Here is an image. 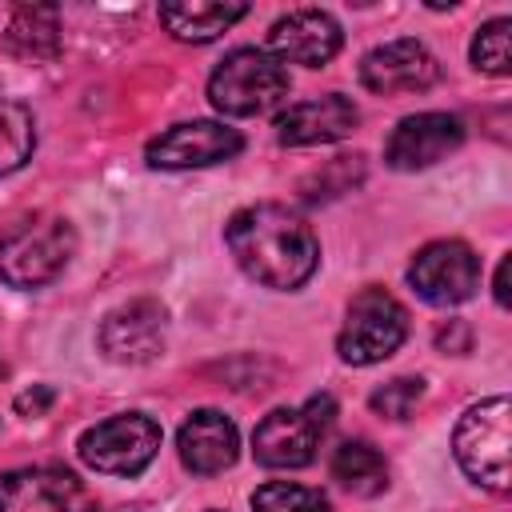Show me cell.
Returning a JSON list of instances; mask_svg holds the SVG:
<instances>
[{
  "label": "cell",
  "instance_id": "cell-8",
  "mask_svg": "<svg viewBox=\"0 0 512 512\" xmlns=\"http://www.w3.org/2000/svg\"><path fill=\"white\" fill-rule=\"evenodd\" d=\"M408 284L420 300L436 308H452L476 296L480 288V256L464 240H432L408 264Z\"/></svg>",
  "mask_w": 512,
  "mask_h": 512
},
{
  "label": "cell",
  "instance_id": "cell-27",
  "mask_svg": "<svg viewBox=\"0 0 512 512\" xmlns=\"http://www.w3.org/2000/svg\"><path fill=\"white\" fill-rule=\"evenodd\" d=\"M4 376H8V364H4V360H0V380H4Z\"/></svg>",
  "mask_w": 512,
  "mask_h": 512
},
{
  "label": "cell",
  "instance_id": "cell-4",
  "mask_svg": "<svg viewBox=\"0 0 512 512\" xmlns=\"http://www.w3.org/2000/svg\"><path fill=\"white\" fill-rule=\"evenodd\" d=\"M336 420V400L328 392L308 396L296 408H272L252 432V456L264 468H308L324 432Z\"/></svg>",
  "mask_w": 512,
  "mask_h": 512
},
{
  "label": "cell",
  "instance_id": "cell-23",
  "mask_svg": "<svg viewBox=\"0 0 512 512\" xmlns=\"http://www.w3.org/2000/svg\"><path fill=\"white\" fill-rule=\"evenodd\" d=\"M420 400H424V380H420V376H396V380L380 384V388L368 396L372 412H376V416H388V420H408Z\"/></svg>",
  "mask_w": 512,
  "mask_h": 512
},
{
  "label": "cell",
  "instance_id": "cell-18",
  "mask_svg": "<svg viewBox=\"0 0 512 512\" xmlns=\"http://www.w3.org/2000/svg\"><path fill=\"white\" fill-rule=\"evenodd\" d=\"M332 480L352 496H380L388 488V460L368 440H344L328 460Z\"/></svg>",
  "mask_w": 512,
  "mask_h": 512
},
{
  "label": "cell",
  "instance_id": "cell-2",
  "mask_svg": "<svg viewBox=\"0 0 512 512\" xmlns=\"http://www.w3.org/2000/svg\"><path fill=\"white\" fill-rule=\"evenodd\" d=\"M76 252V228L56 212H36L0 236V280L8 288L52 284Z\"/></svg>",
  "mask_w": 512,
  "mask_h": 512
},
{
  "label": "cell",
  "instance_id": "cell-11",
  "mask_svg": "<svg viewBox=\"0 0 512 512\" xmlns=\"http://www.w3.org/2000/svg\"><path fill=\"white\" fill-rule=\"evenodd\" d=\"M96 500L68 468H12L0 472V512H92Z\"/></svg>",
  "mask_w": 512,
  "mask_h": 512
},
{
  "label": "cell",
  "instance_id": "cell-10",
  "mask_svg": "<svg viewBox=\"0 0 512 512\" xmlns=\"http://www.w3.org/2000/svg\"><path fill=\"white\" fill-rule=\"evenodd\" d=\"M164 336H168V308L152 296H136L112 308L96 328V344L112 364L156 360L164 352Z\"/></svg>",
  "mask_w": 512,
  "mask_h": 512
},
{
  "label": "cell",
  "instance_id": "cell-22",
  "mask_svg": "<svg viewBox=\"0 0 512 512\" xmlns=\"http://www.w3.org/2000/svg\"><path fill=\"white\" fill-rule=\"evenodd\" d=\"M508 40H512V20L508 16H496V20L480 24L476 36H472V64L488 76H508V68H512Z\"/></svg>",
  "mask_w": 512,
  "mask_h": 512
},
{
  "label": "cell",
  "instance_id": "cell-15",
  "mask_svg": "<svg viewBox=\"0 0 512 512\" xmlns=\"http://www.w3.org/2000/svg\"><path fill=\"white\" fill-rule=\"evenodd\" d=\"M360 124V108L344 92L312 96L276 116V140L284 148H312V144H332L344 140Z\"/></svg>",
  "mask_w": 512,
  "mask_h": 512
},
{
  "label": "cell",
  "instance_id": "cell-12",
  "mask_svg": "<svg viewBox=\"0 0 512 512\" xmlns=\"http://www.w3.org/2000/svg\"><path fill=\"white\" fill-rule=\"evenodd\" d=\"M464 144V120L452 112H416L404 116L388 144H384V164L396 172H420L432 168L436 160H444L448 152H456Z\"/></svg>",
  "mask_w": 512,
  "mask_h": 512
},
{
  "label": "cell",
  "instance_id": "cell-13",
  "mask_svg": "<svg viewBox=\"0 0 512 512\" xmlns=\"http://www.w3.org/2000/svg\"><path fill=\"white\" fill-rule=\"evenodd\" d=\"M440 76V64L436 56L412 40V36H400V40H388L380 48H372L364 60H360V84L376 96H404V92H428Z\"/></svg>",
  "mask_w": 512,
  "mask_h": 512
},
{
  "label": "cell",
  "instance_id": "cell-3",
  "mask_svg": "<svg viewBox=\"0 0 512 512\" xmlns=\"http://www.w3.org/2000/svg\"><path fill=\"white\" fill-rule=\"evenodd\" d=\"M288 88V68L268 48H232L208 76V100L224 116H264Z\"/></svg>",
  "mask_w": 512,
  "mask_h": 512
},
{
  "label": "cell",
  "instance_id": "cell-9",
  "mask_svg": "<svg viewBox=\"0 0 512 512\" xmlns=\"http://www.w3.org/2000/svg\"><path fill=\"white\" fill-rule=\"evenodd\" d=\"M244 148V136L220 120H184L172 124L168 132H160L156 140H148L144 160L148 168H164V172H184V168H212L232 160Z\"/></svg>",
  "mask_w": 512,
  "mask_h": 512
},
{
  "label": "cell",
  "instance_id": "cell-7",
  "mask_svg": "<svg viewBox=\"0 0 512 512\" xmlns=\"http://www.w3.org/2000/svg\"><path fill=\"white\" fill-rule=\"evenodd\" d=\"M80 460L104 476H140L160 452V424L144 412H120L92 424L80 444Z\"/></svg>",
  "mask_w": 512,
  "mask_h": 512
},
{
  "label": "cell",
  "instance_id": "cell-19",
  "mask_svg": "<svg viewBox=\"0 0 512 512\" xmlns=\"http://www.w3.org/2000/svg\"><path fill=\"white\" fill-rule=\"evenodd\" d=\"M4 44L28 60H52L60 52V12L48 4H24L4 24Z\"/></svg>",
  "mask_w": 512,
  "mask_h": 512
},
{
  "label": "cell",
  "instance_id": "cell-24",
  "mask_svg": "<svg viewBox=\"0 0 512 512\" xmlns=\"http://www.w3.org/2000/svg\"><path fill=\"white\" fill-rule=\"evenodd\" d=\"M12 404H16V412H20V416H44V412L56 404V392H52L48 384H32V388H28V392H20Z\"/></svg>",
  "mask_w": 512,
  "mask_h": 512
},
{
  "label": "cell",
  "instance_id": "cell-5",
  "mask_svg": "<svg viewBox=\"0 0 512 512\" xmlns=\"http://www.w3.org/2000/svg\"><path fill=\"white\" fill-rule=\"evenodd\" d=\"M404 340H408V312H404V304L392 292L372 284V288H360L348 300L344 328L336 336V352H340L344 364L368 368V364L388 360Z\"/></svg>",
  "mask_w": 512,
  "mask_h": 512
},
{
  "label": "cell",
  "instance_id": "cell-26",
  "mask_svg": "<svg viewBox=\"0 0 512 512\" xmlns=\"http://www.w3.org/2000/svg\"><path fill=\"white\" fill-rule=\"evenodd\" d=\"M508 272H512V256H500V268H496V280H492V296L500 308H508Z\"/></svg>",
  "mask_w": 512,
  "mask_h": 512
},
{
  "label": "cell",
  "instance_id": "cell-20",
  "mask_svg": "<svg viewBox=\"0 0 512 512\" xmlns=\"http://www.w3.org/2000/svg\"><path fill=\"white\" fill-rule=\"evenodd\" d=\"M36 152V116L20 100H0V176L20 172Z\"/></svg>",
  "mask_w": 512,
  "mask_h": 512
},
{
  "label": "cell",
  "instance_id": "cell-21",
  "mask_svg": "<svg viewBox=\"0 0 512 512\" xmlns=\"http://www.w3.org/2000/svg\"><path fill=\"white\" fill-rule=\"evenodd\" d=\"M252 512H332V504L320 488L292 484V480H268L252 492Z\"/></svg>",
  "mask_w": 512,
  "mask_h": 512
},
{
  "label": "cell",
  "instance_id": "cell-16",
  "mask_svg": "<svg viewBox=\"0 0 512 512\" xmlns=\"http://www.w3.org/2000/svg\"><path fill=\"white\" fill-rule=\"evenodd\" d=\"M176 452H180V464L196 476H216L224 468L236 464L240 456V432L236 424L216 412V408H196L184 424H180V436H176Z\"/></svg>",
  "mask_w": 512,
  "mask_h": 512
},
{
  "label": "cell",
  "instance_id": "cell-1",
  "mask_svg": "<svg viewBox=\"0 0 512 512\" xmlns=\"http://www.w3.org/2000/svg\"><path fill=\"white\" fill-rule=\"evenodd\" d=\"M224 244L240 272L264 288L296 292L320 264L316 232L288 204H248L224 224Z\"/></svg>",
  "mask_w": 512,
  "mask_h": 512
},
{
  "label": "cell",
  "instance_id": "cell-25",
  "mask_svg": "<svg viewBox=\"0 0 512 512\" xmlns=\"http://www.w3.org/2000/svg\"><path fill=\"white\" fill-rule=\"evenodd\" d=\"M436 344L448 348V352H468V328L460 320H448V328L436 332Z\"/></svg>",
  "mask_w": 512,
  "mask_h": 512
},
{
  "label": "cell",
  "instance_id": "cell-6",
  "mask_svg": "<svg viewBox=\"0 0 512 512\" xmlns=\"http://www.w3.org/2000/svg\"><path fill=\"white\" fill-rule=\"evenodd\" d=\"M456 464L488 492H508V396L472 404L452 432Z\"/></svg>",
  "mask_w": 512,
  "mask_h": 512
},
{
  "label": "cell",
  "instance_id": "cell-14",
  "mask_svg": "<svg viewBox=\"0 0 512 512\" xmlns=\"http://www.w3.org/2000/svg\"><path fill=\"white\" fill-rule=\"evenodd\" d=\"M344 44L340 20L324 8H292L268 28V52L280 64H304V68H324Z\"/></svg>",
  "mask_w": 512,
  "mask_h": 512
},
{
  "label": "cell",
  "instance_id": "cell-17",
  "mask_svg": "<svg viewBox=\"0 0 512 512\" xmlns=\"http://www.w3.org/2000/svg\"><path fill=\"white\" fill-rule=\"evenodd\" d=\"M244 16H248V4H208V0L204 4L200 0H192V4H160V24L184 44H208V40H216L220 32H228Z\"/></svg>",
  "mask_w": 512,
  "mask_h": 512
}]
</instances>
